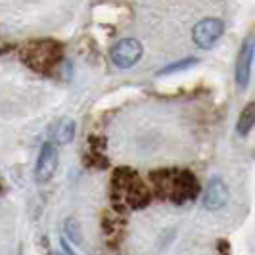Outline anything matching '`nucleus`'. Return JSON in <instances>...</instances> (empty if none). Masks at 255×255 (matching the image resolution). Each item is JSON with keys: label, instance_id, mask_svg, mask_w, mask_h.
Here are the masks:
<instances>
[{"label": "nucleus", "instance_id": "obj_1", "mask_svg": "<svg viewBox=\"0 0 255 255\" xmlns=\"http://www.w3.org/2000/svg\"><path fill=\"white\" fill-rule=\"evenodd\" d=\"M163 175H167L165 182H159L161 186H169V200H173L175 204H186V202H192L198 192H200V186H198V180L194 179V175L188 173V171H163Z\"/></svg>", "mask_w": 255, "mask_h": 255}, {"label": "nucleus", "instance_id": "obj_12", "mask_svg": "<svg viewBox=\"0 0 255 255\" xmlns=\"http://www.w3.org/2000/svg\"><path fill=\"white\" fill-rule=\"evenodd\" d=\"M54 255H65V254H54Z\"/></svg>", "mask_w": 255, "mask_h": 255}, {"label": "nucleus", "instance_id": "obj_9", "mask_svg": "<svg viewBox=\"0 0 255 255\" xmlns=\"http://www.w3.org/2000/svg\"><path fill=\"white\" fill-rule=\"evenodd\" d=\"M254 121H255V106L254 102H250L246 108L242 110V114L238 117V123H236V132L240 136H246L252 128H254Z\"/></svg>", "mask_w": 255, "mask_h": 255}, {"label": "nucleus", "instance_id": "obj_4", "mask_svg": "<svg viewBox=\"0 0 255 255\" xmlns=\"http://www.w3.org/2000/svg\"><path fill=\"white\" fill-rule=\"evenodd\" d=\"M58 146H54L52 142H44L37 157V165H35V179L37 182H48L56 175L58 169Z\"/></svg>", "mask_w": 255, "mask_h": 255}, {"label": "nucleus", "instance_id": "obj_2", "mask_svg": "<svg viewBox=\"0 0 255 255\" xmlns=\"http://www.w3.org/2000/svg\"><path fill=\"white\" fill-rule=\"evenodd\" d=\"M144 48L142 42L136 38H123L119 42H115L110 50V58L114 62L115 67L119 69H130L132 65H136L140 62Z\"/></svg>", "mask_w": 255, "mask_h": 255}, {"label": "nucleus", "instance_id": "obj_11", "mask_svg": "<svg viewBox=\"0 0 255 255\" xmlns=\"http://www.w3.org/2000/svg\"><path fill=\"white\" fill-rule=\"evenodd\" d=\"M64 229H65V234H67V238H69L71 242H75V244L83 242V236H81V227H79V221H77L75 217L65 219Z\"/></svg>", "mask_w": 255, "mask_h": 255}, {"label": "nucleus", "instance_id": "obj_5", "mask_svg": "<svg viewBox=\"0 0 255 255\" xmlns=\"http://www.w3.org/2000/svg\"><path fill=\"white\" fill-rule=\"evenodd\" d=\"M229 202V188L225 184V180L215 177L207 182L204 190V198H202V204H204V209L207 211H219L223 209Z\"/></svg>", "mask_w": 255, "mask_h": 255}, {"label": "nucleus", "instance_id": "obj_10", "mask_svg": "<svg viewBox=\"0 0 255 255\" xmlns=\"http://www.w3.org/2000/svg\"><path fill=\"white\" fill-rule=\"evenodd\" d=\"M194 65H198V58L188 56V58H184V60H179V62H173V64H167L165 67H161V69L157 71V77L173 75V73H177V71H186V69H190Z\"/></svg>", "mask_w": 255, "mask_h": 255}, {"label": "nucleus", "instance_id": "obj_7", "mask_svg": "<svg viewBox=\"0 0 255 255\" xmlns=\"http://www.w3.org/2000/svg\"><path fill=\"white\" fill-rule=\"evenodd\" d=\"M25 62L37 71H46L56 62V46H54V42H38L35 46H31Z\"/></svg>", "mask_w": 255, "mask_h": 255}, {"label": "nucleus", "instance_id": "obj_6", "mask_svg": "<svg viewBox=\"0 0 255 255\" xmlns=\"http://www.w3.org/2000/svg\"><path fill=\"white\" fill-rule=\"evenodd\" d=\"M252 64H254V37L250 35L244 40L238 60H236V87H238V90H244L248 87Z\"/></svg>", "mask_w": 255, "mask_h": 255}, {"label": "nucleus", "instance_id": "obj_8", "mask_svg": "<svg viewBox=\"0 0 255 255\" xmlns=\"http://www.w3.org/2000/svg\"><path fill=\"white\" fill-rule=\"evenodd\" d=\"M75 130H77V125L75 121L71 119V117H62V119H58L50 128V138L54 146L56 144H69V142L73 140V136H75Z\"/></svg>", "mask_w": 255, "mask_h": 255}, {"label": "nucleus", "instance_id": "obj_3", "mask_svg": "<svg viewBox=\"0 0 255 255\" xmlns=\"http://www.w3.org/2000/svg\"><path fill=\"white\" fill-rule=\"evenodd\" d=\"M223 35H225V21L219 17H205L202 21H198L192 29V40L202 50L215 46Z\"/></svg>", "mask_w": 255, "mask_h": 255}]
</instances>
